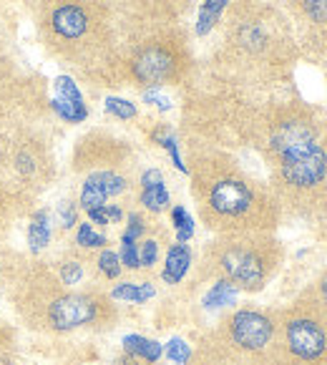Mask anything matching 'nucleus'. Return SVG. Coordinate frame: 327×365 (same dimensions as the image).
Returning <instances> with one entry per match:
<instances>
[{"label":"nucleus","instance_id":"1","mask_svg":"<svg viewBox=\"0 0 327 365\" xmlns=\"http://www.w3.org/2000/svg\"><path fill=\"white\" fill-rule=\"evenodd\" d=\"M269 149L279 161L282 182L292 189H315L327 182V139L312 113L279 116L269 131Z\"/></svg>","mask_w":327,"mask_h":365},{"label":"nucleus","instance_id":"2","mask_svg":"<svg viewBox=\"0 0 327 365\" xmlns=\"http://www.w3.org/2000/svg\"><path fill=\"white\" fill-rule=\"evenodd\" d=\"M131 68L141 83L159 86L179 73V53L172 43H149L134 56Z\"/></svg>","mask_w":327,"mask_h":365},{"label":"nucleus","instance_id":"3","mask_svg":"<svg viewBox=\"0 0 327 365\" xmlns=\"http://www.w3.org/2000/svg\"><path fill=\"white\" fill-rule=\"evenodd\" d=\"M93 18L86 6H81L78 0H61L51 13V31L56 38L66 43H78L91 33Z\"/></svg>","mask_w":327,"mask_h":365},{"label":"nucleus","instance_id":"4","mask_svg":"<svg viewBox=\"0 0 327 365\" xmlns=\"http://www.w3.org/2000/svg\"><path fill=\"white\" fill-rule=\"evenodd\" d=\"M254 197H252V189L247 184L242 182V179L234 177H224L219 182H214L209 192V205L214 212L224 217H239L252 207Z\"/></svg>","mask_w":327,"mask_h":365},{"label":"nucleus","instance_id":"5","mask_svg":"<svg viewBox=\"0 0 327 365\" xmlns=\"http://www.w3.org/2000/svg\"><path fill=\"white\" fill-rule=\"evenodd\" d=\"M232 333H234V340L242 348L259 350L272 338V325L259 312L244 310V312H237L234 320H232Z\"/></svg>","mask_w":327,"mask_h":365},{"label":"nucleus","instance_id":"6","mask_svg":"<svg viewBox=\"0 0 327 365\" xmlns=\"http://www.w3.org/2000/svg\"><path fill=\"white\" fill-rule=\"evenodd\" d=\"M96 315V305L93 300L83 295H71V297H61L53 302L51 307V322L53 328L58 330H68V328H78V325H86L93 320Z\"/></svg>","mask_w":327,"mask_h":365},{"label":"nucleus","instance_id":"7","mask_svg":"<svg viewBox=\"0 0 327 365\" xmlns=\"http://www.w3.org/2000/svg\"><path fill=\"white\" fill-rule=\"evenodd\" d=\"M287 343H290L292 353L300 355L305 360H315L325 350V333L317 322L312 320H295L287 328Z\"/></svg>","mask_w":327,"mask_h":365},{"label":"nucleus","instance_id":"8","mask_svg":"<svg viewBox=\"0 0 327 365\" xmlns=\"http://www.w3.org/2000/svg\"><path fill=\"white\" fill-rule=\"evenodd\" d=\"M224 269L242 287H259V282L264 277L262 262L252 252H247V250H232V252H227Z\"/></svg>","mask_w":327,"mask_h":365},{"label":"nucleus","instance_id":"9","mask_svg":"<svg viewBox=\"0 0 327 365\" xmlns=\"http://www.w3.org/2000/svg\"><path fill=\"white\" fill-rule=\"evenodd\" d=\"M124 187H126V182L113 172L93 174L86 182V187H83V192H81V205L86 207V210L103 207V202H106L111 194L124 192Z\"/></svg>","mask_w":327,"mask_h":365},{"label":"nucleus","instance_id":"10","mask_svg":"<svg viewBox=\"0 0 327 365\" xmlns=\"http://www.w3.org/2000/svg\"><path fill=\"white\" fill-rule=\"evenodd\" d=\"M56 88H58V98L53 101L56 111H58L66 121H83V118H86V106H83V98H81L73 81L61 76V78L56 81Z\"/></svg>","mask_w":327,"mask_h":365},{"label":"nucleus","instance_id":"11","mask_svg":"<svg viewBox=\"0 0 327 365\" xmlns=\"http://www.w3.org/2000/svg\"><path fill=\"white\" fill-rule=\"evenodd\" d=\"M144 194H141V202H144L149 210L159 212L164 210V207L169 205V192L167 187H164V182H161V174L156 172V169H151V172L144 174Z\"/></svg>","mask_w":327,"mask_h":365},{"label":"nucleus","instance_id":"12","mask_svg":"<svg viewBox=\"0 0 327 365\" xmlns=\"http://www.w3.org/2000/svg\"><path fill=\"white\" fill-rule=\"evenodd\" d=\"M189 259H192V257H189L187 245H184V242L174 245V247L169 250V255H167V269H164V279H167V282H172V285H177L179 279L187 274Z\"/></svg>","mask_w":327,"mask_h":365},{"label":"nucleus","instance_id":"13","mask_svg":"<svg viewBox=\"0 0 327 365\" xmlns=\"http://www.w3.org/2000/svg\"><path fill=\"white\" fill-rule=\"evenodd\" d=\"M126 350L134 355H139V358L149 360V363H154V360H159L161 355V345L154 343V340H146L141 338V335H129V338L124 340Z\"/></svg>","mask_w":327,"mask_h":365},{"label":"nucleus","instance_id":"14","mask_svg":"<svg viewBox=\"0 0 327 365\" xmlns=\"http://www.w3.org/2000/svg\"><path fill=\"white\" fill-rule=\"evenodd\" d=\"M224 6H227V0H204L202 11H199V26H197V31L202 33V36L209 33L212 26L219 21V13L224 11Z\"/></svg>","mask_w":327,"mask_h":365},{"label":"nucleus","instance_id":"15","mask_svg":"<svg viewBox=\"0 0 327 365\" xmlns=\"http://www.w3.org/2000/svg\"><path fill=\"white\" fill-rule=\"evenodd\" d=\"M51 240V227H48V217L41 212L36 215V220L31 222V230H28V242H31L33 250H41L46 247Z\"/></svg>","mask_w":327,"mask_h":365},{"label":"nucleus","instance_id":"16","mask_svg":"<svg viewBox=\"0 0 327 365\" xmlns=\"http://www.w3.org/2000/svg\"><path fill=\"white\" fill-rule=\"evenodd\" d=\"M237 300V287L232 282H217L212 287V292L204 297V305L207 307H224V305H232Z\"/></svg>","mask_w":327,"mask_h":365},{"label":"nucleus","instance_id":"17","mask_svg":"<svg viewBox=\"0 0 327 365\" xmlns=\"http://www.w3.org/2000/svg\"><path fill=\"white\" fill-rule=\"evenodd\" d=\"M113 297H116V300L144 302V300H149V297H154V287H151L149 282H144V285H131V282H126V285H118L116 290H113Z\"/></svg>","mask_w":327,"mask_h":365},{"label":"nucleus","instance_id":"18","mask_svg":"<svg viewBox=\"0 0 327 365\" xmlns=\"http://www.w3.org/2000/svg\"><path fill=\"white\" fill-rule=\"evenodd\" d=\"M172 217H174V227H177L179 242H187L189 237L194 235V222H192V217L187 215V210H184V207H177V210L172 212Z\"/></svg>","mask_w":327,"mask_h":365},{"label":"nucleus","instance_id":"19","mask_svg":"<svg viewBox=\"0 0 327 365\" xmlns=\"http://www.w3.org/2000/svg\"><path fill=\"white\" fill-rule=\"evenodd\" d=\"M106 108L111 113H116L118 118H134L136 116V106L129 101H124V98H108Z\"/></svg>","mask_w":327,"mask_h":365},{"label":"nucleus","instance_id":"20","mask_svg":"<svg viewBox=\"0 0 327 365\" xmlns=\"http://www.w3.org/2000/svg\"><path fill=\"white\" fill-rule=\"evenodd\" d=\"M78 245H83V247H101V245H106V240H103L101 235H96V232L91 230V225H81Z\"/></svg>","mask_w":327,"mask_h":365},{"label":"nucleus","instance_id":"21","mask_svg":"<svg viewBox=\"0 0 327 365\" xmlns=\"http://www.w3.org/2000/svg\"><path fill=\"white\" fill-rule=\"evenodd\" d=\"M169 358L174 360L177 365H184L189 360V345L184 343V340H179V338H174L172 343H169Z\"/></svg>","mask_w":327,"mask_h":365},{"label":"nucleus","instance_id":"22","mask_svg":"<svg viewBox=\"0 0 327 365\" xmlns=\"http://www.w3.org/2000/svg\"><path fill=\"white\" fill-rule=\"evenodd\" d=\"M121 257H124V264L131 269H136L141 264L139 259V250H136V240H129V237H124V252H121Z\"/></svg>","mask_w":327,"mask_h":365},{"label":"nucleus","instance_id":"23","mask_svg":"<svg viewBox=\"0 0 327 365\" xmlns=\"http://www.w3.org/2000/svg\"><path fill=\"white\" fill-rule=\"evenodd\" d=\"M98 264H101V269H103V274H106V277H116V274L121 272L118 255H113V252H103L101 259H98Z\"/></svg>","mask_w":327,"mask_h":365},{"label":"nucleus","instance_id":"24","mask_svg":"<svg viewBox=\"0 0 327 365\" xmlns=\"http://www.w3.org/2000/svg\"><path fill=\"white\" fill-rule=\"evenodd\" d=\"M305 8L312 21L327 23V0H305Z\"/></svg>","mask_w":327,"mask_h":365},{"label":"nucleus","instance_id":"25","mask_svg":"<svg viewBox=\"0 0 327 365\" xmlns=\"http://www.w3.org/2000/svg\"><path fill=\"white\" fill-rule=\"evenodd\" d=\"M156 252H159V247H156V242H144V250H141V255H139V259H141V264H154L156 262Z\"/></svg>","mask_w":327,"mask_h":365},{"label":"nucleus","instance_id":"26","mask_svg":"<svg viewBox=\"0 0 327 365\" xmlns=\"http://www.w3.org/2000/svg\"><path fill=\"white\" fill-rule=\"evenodd\" d=\"M81 274H83V272H81V264L68 262L63 267V282H66V285H76V282L81 279Z\"/></svg>","mask_w":327,"mask_h":365},{"label":"nucleus","instance_id":"27","mask_svg":"<svg viewBox=\"0 0 327 365\" xmlns=\"http://www.w3.org/2000/svg\"><path fill=\"white\" fill-rule=\"evenodd\" d=\"M144 232V222H141V217H136V215H131V220H129V232H126L124 237H129V240H136V237Z\"/></svg>","mask_w":327,"mask_h":365},{"label":"nucleus","instance_id":"28","mask_svg":"<svg viewBox=\"0 0 327 365\" xmlns=\"http://www.w3.org/2000/svg\"><path fill=\"white\" fill-rule=\"evenodd\" d=\"M88 215H91V220L96 222V225H108V212L106 207H96V210H88Z\"/></svg>","mask_w":327,"mask_h":365},{"label":"nucleus","instance_id":"29","mask_svg":"<svg viewBox=\"0 0 327 365\" xmlns=\"http://www.w3.org/2000/svg\"><path fill=\"white\" fill-rule=\"evenodd\" d=\"M61 220H63V227H71L76 222V212L73 207L66 202V205H61Z\"/></svg>","mask_w":327,"mask_h":365},{"label":"nucleus","instance_id":"30","mask_svg":"<svg viewBox=\"0 0 327 365\" xmlns=\"http://www.w3.org/2000/svg\"><path fill=\"white\" fill-rule=\"evenodd\" d=\"M146 101L156 103V106H161V108H169V101H167V98L156 96V93H146Z\"/></svg>","mask_w":327,"mask_h":365},{"label":"nucleus","instance_id":"31","mask_svg":"<svg viewBox=\"0 0 327 365\" xmlns=\"http://www.w3.org/2000/svg\"><path fill=\"white\" fill-rule=\"evenodd\" d=\"M149 3H172V0H149Z\"/></svg>","mask_w":327,"mask_h":365},{"label":"nucleus","instance_id":"32","mask_svg":"<svg viewBox=\"0 0 327 365\" xmlns=\"http://www.w3.org/2000/svg\"><path fill=\"white\" fill-rule=\"evenodd\" d=\"M325 297H327V282H325Z\"/></svg>","mask_w":327,"mask_h":365}]
</instances>
